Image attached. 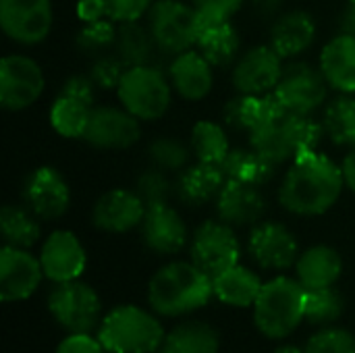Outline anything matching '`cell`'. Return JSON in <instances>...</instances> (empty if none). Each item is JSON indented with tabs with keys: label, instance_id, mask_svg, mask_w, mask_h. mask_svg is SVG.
I'll use <instances>...</instances> for the list:
<instances>
[{
	"label": "cell",
	"instance_id": "cell-1",
	"mask_svg": "<svg viewBox=\"0 0 355 353\" xmlns=\"http://www.w3.org/2000/svg\"><path fill=\"white\" fill-rule=\"evenodd\" d=\"M343 183L341 166L316 150H306L293 158L283 179L279 200L293 214L318 216L339 200Z\"/></svg>",
	"mask_w": 355,
	"mask_h": 353
},
{
	"label": "cell",
	"instance_id": "cell-2",
	"mask_svg": "<svg viewBox=\"0 0 355 353\" xmlns=\"http://www.w3.org/2000/svg\"><path fill=\"white\" fill-rule=\"evenodd\" d=\"M214 293L212 279L193 262L162 266L148 287L150 306L162 316H181L208 304Z\"/></svg>",
	"mask_w": 355,
	"mask_h": 353
},
{
	"label": "cell",
	"instance_id": "cell-3",
	"mask_svg": "<svg viewBox=\"0 0 355 353\" xmlns=\"http://www.w3.org/2000/svg\"><path fill=\"white\" fill-rule=\"evenodd\" d=\"M324 135L322 123H316L312 114H300L283 110L258 131L250 135L252 148L275 164L293 160L306 150H316Z\"/></svg>",
	"mask_w": 355,
	"mask_h": 353
},
{
	"label": "cell",
	"instance_id": "cell-4",
	"mask_svg": "<svg viewBox=\"0 0 355 353\" xmlns=\"http://www.w3.org/2000/svg\"><path fill=\"white\" fill-rule=\"evenodd\" d=\"M254 308V318L260 333L270 339L287 337L306 318V287L285 277L272 279L262 285Z\"/></svg>",
	"mask_w": 355,
	"mask_h": 353
},
{
	"label": "cell",
	"instance_id": "cell-5",
	"mask_svg": "<svg viewBox=\"0 0 355 353\" xmlns=\"http://www.w3.org/2000/svg\"><path fill=\"white\" fill-rule=\"evenodd\" d=\"M98 339L110 353H152L162 345L164 333L152 314L121 306L102 320Z\"/></svg>",
	"mask_w": 355,
	"mask_h": 353
},
{
	"label": "cell",
	"instance_id": "cell-6",
	"mask_svg": "<svg viewBox=\"0 0 355 353\" xmlns=\"http://www.w3.org/2000/svg\"><path fill=\"white\" fill-rule=\"evenodd\" d=\"M171 79L154 64L129 67L116 87L123 108L141 121L160 119L171 106Z\"/></svg>",
	"mask_w": 355,
	"mask_h": 353
},
{
	"label": "cell",
	"instance_id": "cell-7",
	"mask_svg": "<svg viewBox=\"0 0 355 353\" xmlns=\"http://www.w3.org/2000/svg\"><path fill=\"white\" fill-rule=\"evenodd\" d=\"M148 27L162 54L177 56L198 44L200 12L181 0H158L148 12Z\"/></svg>",
	"mask_w": 355,
	"mask_h": 353
},
{
	"label": "cell",
	"instance_id": "cell-8",
	"mask_svg": "<svg viewBox=\"0 0 355 353\" xmlns=\"http://www.w3.org/2000/svg\"><path fill=\"white\" fill-rule=\"evenodd\" d=\"M327 87L329 81L320 69L308 62H291L283 67L275 96L289 112L312 114L327 100Z\"/></svg>",
	"mask_w": 355,
	"mask_h": 353
},
{
	"label": "cell",
	"instance_id": "cell-9",
	"mask_svg": "<svg viewBox=\"0 0 355 353\" xmlns=\"http://www.w3.org/2000/svg\"><path fill=\"white\" fill-rule=\"evenodd\" d=\"M191 260L210 279L229 270L239 260V241L227 223L208 221L204 223L191 243Z\"/></svg>",
	"mask_w": 355,
	"mask_h": 353
},
{
	"label": "cell",
	"instance_id": "cell-10",
	"mask_svg": "<svg viewBox=\"0 0 355 353\" xmlns=\"http://www.w3.org/2000/svg\"><path fill=\"white\" fill-rule=\"evenodd\" d=\"M52 316L71 333H89L100 316L96 291L79 281L58 283L48 300Z\"/></svg>",
	"mask_w": 355,
	"mask_h": 353
},
{
	"label": "cell",
	"instance_id": "cell-11",
	"mask_svg": "<svg viewBox=\"0 0 355 353\" xmlns=\"http://www.w3.org/2000/svg\"><path fill=\"white\" fill-rule=\"evenodd\" d=\"M44 92V73L40 64L23 54L4 56L0 62V104L6 110L31 106Z\"/></svg>",
	"mask_w": 355,
	"mask_h": 353
},
{
	"label": "cell",
	"instance_id": "cell-12",
	"mask_svg": "<svg viewBox=\"0 0 355 353\" xmlns=\"http://www.w3.org/2000/svg\"><path fill=\"white\" fill-rule=\"evenodd\" d=\"M2 31L23 46H33L46 40L52 29L50 0H0Z\"/></svg>",
	"mask_w": 355,
	"mask_h": 353
},
{
	"label": "cell",
	"instance_id": "cell-13",
	"mask_svg": "<svg viewBox=\"0 0 355 353\" xmlns=\"http://www.w3.org/2000/svg\"><path fill=\"white\" fill-rule=\"evenodd\" d=\"M281 60V54L272 46H254L237 60L233 69L235 89L248 96H264L275 92L283 75Z\"/></svg>",
	"mask_w": 355,
	"mask_h": 353
},
{
	"label": "cell",
	"instance_id": "cell-14",
	"mask_svg": "<svg viewBox=\"0 0 355 353\" xmlns=\"http://www.w3.org/2000/svg\"><path fill=\"white\" fill-rule=\"evenodd\" d=\"M139 123L127 108L98 106L92 108V117L83 139L100 150H125L139 139Z\"/></svg>",
	"mask_w": 355,
	"mask_h": 353
},
{
	"label": "cell",
	"instance_id": "cell-15",
	"mask_svg": "<svg viewBox=\"0 0 355 353\" xmlns=\"http://www.w3.org/2000/svg\"><path fill=\"white\" fill-rule=\"evenodd\" d=\"M42 264L23 248L4 246L0 252V298L4 302L27 300L42 281Z\"/></svg>",
	"mask_w": 355,
	"mask_h": 353
},
{
	"label": "cell",
	"instance_id": "cell-16",
	"mask_svg": "<svg viewBox=\"0 0 355 353\" xmlns=\"http://www.w3.org/2000/svg\"><path fill=\"white\" fill-rule=\"evenodd\" d=\"M40 264L54 283L77 281L85 270V250L71 231H54L42 248Z\"/></svg>",
	"mask_w": 355,
	"mask_h": 353
},
{
	"label": "cell",
	"instance_id": "cell-17",
	"mask_svg": "<svg viewBox=\"0 0 355 353\" xmlns=\"http://www.w3.org/2000/svg\"><path fill=\"white\" fill-rule=\"evenodd\" d=\"M25 202L35 216L44 221H56L69 210L71 191L58 171L42 166L25 185Z\"/></svg>",
	"mask_w": 355,
	"mask_h": 353
},
{
	"label": "cell",
	"instance_id": "cell-18",
	"mask_svg": "<svg viewBox=\"0 0 355 353\" xmlns=\"http://www.w3.org/2000/svg\"><path fill=\"white\" fill-rule=\"evenodd\" d=\"M250 254L262 268H289L297 260V241L281 223H262L250 235Z\"/></svg>",
	"mask_w": 355,
	"mask_h": 353
},
{
	"label": "cell",
	"instance_id": "cell-19",
	"mask_svg": "<svg viewBox=\"0 0 355 353\" xmlns=\"http://www.w3.org/2000/svg\"><path fill=\"white\" fill-rule=\"evenodd\" d=\"M146 216V204L135 191L112 189L104 193L92 212V221L106 233H127L141 225Z\"/></svg>",
	"mask_w": 355,
	"mask_h": 353
},
{
	"label": "cell",
	"instance_id": "cell-20",
	"mask_svg": "<svg viewBox=\"0 0 355 353\" xmlns=\"http://www.w3.org/2000/svg\"><path fill=\"white\" fill-rule=\"evenodd\" d=\"M141 237L152 252L171 256L183 250L187 241V229L177 210H173L168 204H160L146 208Z\"/></svg>",
	"mask_w": 355,
	"mask_h": 353
},
{
	"label": "cell",
	"instance_id": "cell-21",
	"mask_svg": "<svg viewBox=\"0 0 355 353\" xmlns=\"http://www.w3.org/2000/svg\"><path fill=\"white\" fill-rule=\"evenodd\" d=\"M218 218L231 227L256 225L266 212V200L256 185L227 181L216 198Z\"/></svg>",
	"mask_w": 355,
	"mask_h": 353
},
{
	"label": "cell",
	"instance_id": "cell-22",
	"mask_svg": "<svg viewBox=\"0 0 355 353\" xmlns=\"http://www.w3.org/2000/svg\"><path fill=\"white\" fill-rule=\"evenodd\" d=\"M168 79L181 98L202 100L210 94L214 83L212 64L200 50H187L173 58L168 67Z\"/></svg>",
	"mask_w": 355,
	"mask_h": 353
},
{
	"label": "cell",
	"instance_id": "cell-23",
	"mask_svg": "<svg viewBox=\"0 0 355 353\" xmlns=\"http://www.w3.org/2000/svg\"><path fill=\"white\" fill-rule=\"evenodd\" d=\"M283 110H287V108L279 102L275 92L264 94V96L239 94L237 98L227 102V106H225V123L231 129L245 131V133L252 135L254 131H258L262 125H266L270 119H275Z\"/></svg>",
	"mask_w": 355,
	"mask_h": 353
},
{
	"label": "cell",
	"instance_id": "cell-24",
	"mask_svg": "<svg viewBox=\"0 0 355 353\" xmlns=\"http://www.w3.org/2000/svg\"><path fill=\"white\" fill-rule=\"evenodd\" d=\"M198 50L212 67H227L239 52V35L229 19L200 15Z\"/></svg>",
	"mask_w": 355,
	"mask_h": 353
},
{
	"label": "cell",
	"instance_id": "cell-25",
	"mask_svg": "<svg viewBox=\"0 0 355 353\" xmlns=\"http://www.w3.org/2000/svg\"><path fill=\"white\" fill-rule=\"evenodd\" d=\"M320 71L331 87L354 94L355 92V37L339 33L333 37L320 54Z\"/></svg>",
	"mask_w": 355,
	"mask_h": 353
},
{
	"label": "cell",
	"instance_id": "cell-26",
	"mask_svg": "<svg viewBox=\"0 0 355 353\" xmlns=\"http://www.w3.org/2000/svg\"><path fill=\"white\" fill-rule=\"evenodd\" d=\"M316 25L310 12L291 10L277 19L270 31V46L281 54V58H293L314 42Z\"/></svg>",
	"mask_w": 355,
	"mask_h": 353
},
{
	"label": "cell",
	"instance_id": "cell-27",
	"mask_svg": "<svg viewBox=\"0 0 355 353\" xmlns=\"http://www.w3.org/2000/svg\"><path fill=\"white\" fill-rule=\"evenodd\" d=\"M225 183L227 177L218 164L198 162L181 173L177 181V193L187 206H204L218 198Z\"/></svg>",
	"mask_w": 355,
	"mask_h": 353
},
{
	"label": "cell",
	"instance_id": "cell-28",
	"mask_svg": "<svg viewBox=\"0 0 355 353\" xmlns=\"http://www.w3.org/2000/svg\"><path fill=\"white\" fill-rule=\"evenodd\" d=\"M341 256L329 246L310 248L297 260V277L306 289L333 287V283L341 277Z\"/></svg>",
	"mask_w": 355,
	"mask_h": 353
},
{
	"label": "cell",
	"instance_id": "cell-29",
	"mask_svg": "<svg viewBox=\"0 0 355 353\" xmlns=\"http://www.w3.org/2000/svg\"><path fill=\"white\" fill-rule=\"evenodd\" d=\"M277 166L279 164H275L272 160L262 156L256 148L231 150L229 156L225 158V162L220 164L227 181H239V183H248V185H256V187L266 185L275 177Z\"/></svg>",
	"mask_w": 355,
	"mask_h": 353
},
{
	"label": "cell",
	"instance_id": "cell-30",
	"mask_svg": "<svg viewBox=\"0 0 355 353\" xmlns=\"http://www.w3.org/2000/svg\"><path fill=\"white\" fill-rule=\"evenodd\" d=\"M114 52L127 67H144V64L154 62L160 48L150 27H144L137 21H131V23H119Z\"/></svg>",
	"mask_w": 355,
	"mask_h": 353
},
{
	"label": "cell",
	"instance_id": "cell-31",
	"mask_svg": "<svg viewBox=\"0 0 355 353\" xmlns=\"http://www.w3.org/2000/svg\"><path fill=\"white\" fill-rule=\"evenodd\" d=\"M212 287H214V295L220 302H225L229 306H237V308L254 306L262 291L260 279L250 268H243L239 264H235L229 270L214 277Z\"/></svg>",
	"mask_w": 355,
	"mask_h": 353
},
{
	"label": "cell",
	"instance_id": "cell-32",
	"mask_svg": "<svg viewBox=\"0 0 355 353\" xmlns=\"http://www.w3.org/2000/svg\"><path fill=\"white\" fill-rule=\"evenodd\" d=\"M218 335L206 322H185L175 327L162 341L160 353H216Z\"/></svg>",
	"mask_w": 355,
	"mask_h": 353
},
{
	"label": "cell",
	"instance_id": "cell-33",
	"mask_svg": "<svg viewBox=\"0 0 355 353\" xmlns=\"http://www.w3.org/2000/svg\"><path fill=\"white\" fill-rule=\"evenodd\" d=\"M92 108L94 106L83 100L58 94L50 108V123L54 131L62 137H83L92 117Z\"/></svg>",
	"mask_w": 355,
	"mask_h": 353
},
{
	"label": "cell",
	"instance_id": "cell-34",
	"mask_svg": "<svg viewBox=\"0 0 355 353\" xmlns=\"http://www.w3.org/2000/svg\"><path fill=\"white\" fill-rule=\"evenodd\" d=\"M189 148H191L193 156L198 158V162L218 164V166L225 162V158L231 152L229 137H227L225 129L212 121H200L193 125Z\"/></svg>",
	"mask_w": 355,
	"mask_h": 353
},
{
	"label": "cell",
	"instance_id": "cell-35",
	"mask_svg": "<svg viewBox=\"0 0 355 353\" xmlns=\"http://www.w3.org/2000/svg\"><path fill=\"white\" fill-rule=\"evenodd\" d=\"M324 135L337 146H355V98L339 96L329 102L322 117Z\"/></svg>",
	"mask_w": 355,
	"mask_h": 353
},
{
	"label": "cell",
	"instance_id": "cell-36",
	"mask_svg": "<svg viewBox=\"0 0 355 353\" xmlns=\"http://www.w3.org/2000/svg\"><path fill=\"white\" fill-rule=\"evenodd\" d=\"M33 212H27L19 206H4L0 212V231L6 246L12 248H31L40 239V225L33 218Z\"/></svg>",
	"mask_w": 355,
	"mask_h": 353
},
{
	"label": "cell",
	"instance_id": "cell-37",
	"mask_svg": "<svg viewBox=\"0 0 355 353\" xmlns=\"http://www.w3.org/2000/svg\"><path fill=\"white\" fill-rule=\"evenodd\" d=\"M116 46V29L112 19H100L85 23V27L77 33V48L87 56L100 58L104 54L114 52Z\"/></svg>",
	"mask_w": 355,
	"mask_h": 353
},
{
	"label": "cell",
	"instance_id": "cell-38",
	"mask_svg": "<svg viewBox=\"0 0 355 353\" xmlns=\"http://www.w3.org/2000/svg\"><path fill=\"white\" fill-rule=\"evenodd\" d=\"M341 312H343V300H341V295L335 289H331V287L306 289L304 316L310 322L327 325V322L337 320L341 316Z\"/></svg>",
	"mask_w": 355,
	"mask_h": 353
},
{
	"label": "cell",
	"instance_id": "cell-39",
	"mask_svg": "<svg viewBox=\"0 0 355 353\" xmlns=\"http://www.w3.org/2000/svg\"><path fill=\"white\" fill-rule=\"evenodd\" d=\"M189 152H191V148H187L183 141H179L175 137H156L148 146V156H150L152 164L166 173L187 169Z\"/></svg>",
	"mask_w": 355,
	"mask_h": 353
},
{
	"label": "cell",
	"instance_id": "cell-40",
	"mask_svg": "<svg viewBox=\"0 0 355 353\" xmlns=\"http://www.w3.org/2000/svg\"><path fill=\"white\" fill-rule=\"evenodd\" d=\"M135 193L141 198L146 208L168 204V198L173 193V183H171L166 171H162L158 166H152V169H146L139 175V179L135 183Z\"/></svg>",
	"mask_w": 355,
	"mask_h": 353
},
{
	"label": "cell",
	"instance_id": "cell-41",
	"mask_svg": "<svg viewBox=\"0 0 355 353\" xmlns=\"http://www.w3.org/2000/svg\"><path fill=\"white\" fill-rule=\"evenodd\" d=\"M306 353H355V337L343 329H324L308 341Z\"/></svg>",
	"mask_w": 355,
	"mask_h": 353
},
{
	"label": "cell",
	"instance_id": "cell-42",
	"mask_svg": "<svg viewBox=\"0 0 355 353\" xmlns=\"http://www.w3.org/2000/svg\"><path fill=\"white\" fill-rule=\"evenodd\" d=\"M127 69L129 67L116 56V52L114 54L110 52V54H104L100 58H94V64L89 69V77L98 87L114 89V87H119V83H121Z\"/></svg>",
	"mask_w": 355,
	"mask_h": 353
},
{
	"label": "cell",
	"instance_id": "cell-43",
	"mask_svg": "<svg viewBox=\"0 0 355 353\" xmlns=\"http://www.w3.org/2000/svg\"><path fill=\"white\" fill-rule=\"evenodd\" d=\"M152 4L154 0H106V10L114 23H131L150 12Z\"/></svg>",
	"mask_w": 355,
	"mask_h": 353
},
{
	"label": "cell",
	"instance_id": "cell-44",
	"mask_svg": "<svg viewBox=\"0 0 355 353\" xmlns=\"http://www.w3.org/2000/svg\"><path fill=\"white\" fill-rule=\"evenodd\" d=\"M96 83L92 81L89 75H73L64 81L60 94L64 96H71V98H77V100H83L87 104L94 106V100H96Z\"/></svg>",
	"mask_w": 355,
	"mask_h": 353
},
{
	"label": "cell",
	"instance_id": "cell-45",
	"mask_svg": "<svg viewBox=\"0 0 355 353\" xmlns=\"http://www.w3.org/2000/svg\"><path fill=\"white\" fill-rule=\"evenodd\" d=\"M243 0H191V4L198 8L204 17H218V19H231Z\"/></svg>",
	"mask_w": 355,
	"mask_h": 353
},
{
	"label": "cell",
	"instance_id": "cell-46",
	"mask_svg": "<svg viewBox=\"0 0 355 353\" xmlns=\"http://www.w3.org/2000/svg\"><path fill=\"white\" fill-rule=\"evenodd\" d=\"M56 353H104V345L87 333H73L58 345Z\"/></svg>",
	"mask_w": 355,
	"mask_h": 353
},
{
	"label": "cell",
	"instance_id": "cell-47",
	"mask_svg": "<svg viewBox=\"0 0 355 353\" xmlns=\"http://www.w3.org/2000/svg\"><path fill=\"white\" fill-rule=\"evenodd\" d=\"M77 15L83 23L100 21L108 17L106 10V0H79L77 4Z\"/></svg>",
	"mask_w": 355,
	"mask_h": 353
},
{
	"label": "cell",
	"instance_id": "cell-48",
	"mask_svg": "<svg viewBox=\"0 0 355 353\" xmlns=\"http://www.w3.org/2000/svg\"><path fill=\"white\" fill-rule=\"evenodd\" d=\"M341 171H343V179H345V183L349 185V189H354L355 191V150L345 156Z\"/></svg>",
	"mask_w": 355,
	"mask_h": 353
},
{
	"label": "cell",
	"instance_id": "cell-49",
	"mask_svg": "<svg viewBox=\"0 0 355 353\" xmlns=\"http://www.w3.org/2000/svg\"><path fill=\"white\" fill-rule=\"evenodd\" d=\"M339 29H341V33L355 37V6L354 4H352V6H349V8H347L343 15H341Z\"/></svg>",
	"mask_w": 355,
	"mask_h": 353
},
{
	"label": "cell",
	"instance_id": "cell-50",
	"mask_svg": "<svg viewBox=\"0 0 355 353\" xmlns=\"http://www.w3.org/2000/svg\"><path fill=\"white\" fill-rule=\"evenodd\" d=\"M283 0H254V4L262 10V12H275L281 6Z\"/></svg>",
	"mask_w": 355,
	"mask_h": 353
},
{
	"label": "cell",
	"instance_id": "cell-51",
	"mask_svg": "<svg viewBox=\"0 0 355 353\" xmlns=\"http://www.w3.org/2000/svg\"><path fill=\"white\" fill-rule=\"evenodd\" d=\"M275 353H306V352H300L297 347H281V350H277Z\"/></svg>",
	"mask_w": 355,
	"mask_h": 353
},
{
	"label": "cell",
	"instance_id": "cell-52",
	"mask_svg": "<svg viewBox=\"0 0 355 353\" xmlns=\"http://www.w3.org/2000/svg\"><path fill=\"white\" fill-rule=\"evenodd\" d=\"M352 4H354V6H355V0H352Z\"/></svg>",
	"mask_w": 355,
	"mask_h": 353
},
{
	"label": "cell",
	"instance_id": "cell-53",
	"mask_svg": "<svg viewBox=\"0 0 355 353\" xmlns=\"http://www.w3.org/2000/svg\"><path fill=\"white\" fill-rule=\"evenodd\" d=\"M152 353H154V352H152ZM158 353H160V352H158Z\"/></svg>",
	"mask_w": 355,
	"mask_h": 353
}]
</instances>
